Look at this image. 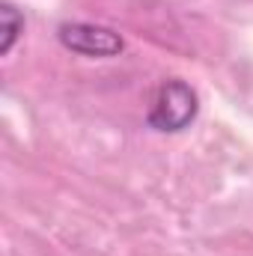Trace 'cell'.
<instances>
[{"instance_id":"cell-3","label":"cell","mask_w":253,"mask_h":256,"mask_svg":"<svg viewBox=\"0 0 253 256\" xmlns=\"http://www.w3.org/2000/svg\"><path fill=\"white\" fill-rule=\"evenodd\" d=\"M0 21H3V42H0V54H12L15 42L21 39L24 33V15L12 6V3H3L0 6Z\"/></svg>"},{"instance_id":"cell-2","label":"cell","mask_w":253,"mask_h":256,"mask_svg":"<svg viewBox=\"0 0 253 256\" xmlns=\"http://www.w3.org/2000/svg\"><path fill=\"white\" fill-rule=\"evenodd\" d=\"M57 39L66 51L78 54V57H90V60H108V57H120L126 51V39L104 27V24H90V21H72L57 30Z\"/></svg>"},{"instance_id":"cell-1","label":"cell","mask_w":253,"mask_h":256,"mask_svg":"<svg viewBox=\"0 0 253 256\" xmlns=\"http://www.w3.org/2000/svg\"><path fill=\"white\" fill-rule=\"evenodd\" d=\"M196 114H200V98L194 86L185 84L182 78H167L152 92L146 126L161 134H176V131H185L196 120Z\"/></svg>"}]
</instances>
